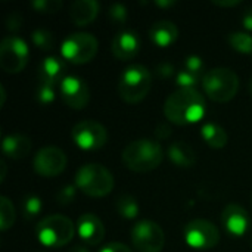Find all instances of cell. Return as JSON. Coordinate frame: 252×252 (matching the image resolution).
<instances>
[{"label": "cell", "instance_id": "22", "mask_svg": "<svg viewBox=\"0 0 252 252\" xmlns=\"http://www.w3.org/2000/svg\"><path fill=\"white\" fill-rule=\"evenodd\" d=\"M201 136L204 142L214 149H221L227 145V133L223 127L216 123H207L201 128Z\"/></svg>", "mask_w": 252, "mask_h": 252}, {"label": "cell", "instance_id": "38", "mask_svg": "<svg viewBox=\"0 0 252 252\" xmlns=\"http://www.w3.org/2000/svg\"><path fill=\"white\" fill-rule=\"evenodd\" d=\"M242 24L247 30L252 31V9H248L245 13H244V18H242Z\"/></svg>", "mask_w": 252, "mask_h": 252}, {"label": "cell", "instance_id": "37", "mask_svg": "<svg viewBox=\"0 0 252 252\" xmlns=\"http://www.w3.org/2000/svg\"><path fill=\"white\" fill-rule=\"evenodd\" d=\"M173 72H174V68H173L171 63H161V65L157 68V74H158L161 78H168Z\"/></svg>", "mask_w": 252, "mask_h": 252}, {"label": "cell", "instance_id": "12", "mask_svg": "<svg viewBox=\"0 0 252 252\" xmlns=\"http://www.w3.org/2000/svg\"><path fill=\"white\" fill-rule=\"evenodd\" d=\"M34 171L41 177H55L66 167V155L56 146H46L40 149L32 159Z\"/></svg>", "mask_w": 252, "mask_h": 252}, {"label": "cell", "instance_id": "25", "mask_svg": "<svg viewBox=\"0 0 252 252\" xmlns=\"http://www.w3.org/2000/svg\"><path fill=\"white\" fill-rule=\"evenodd\" d=\"M229 44L241 53H252V37L247 32H232L229 35Z\"/></svg>", "mask_w": 252, "mask_h": 252}, {"label": "cell", "instance_id": "13", "mask_svg": "<svg viewBox=\"0 0 252 252\" xmlns=\"http://www.w3.org/2000/svg\"><path fill=\"white\" fill-rule=\"evenodd\" d=\"M59 94L65 105L72 109H84L90 100V90L84 80L75 75H66L59 84Z\"/></svg>", "mask_w": 252, "mask_h": 252}, {"label": "cell", "instance_id": "21", "mask_svg": "<svg viewBox=\"0 0 252 252\" xmlns=\"http://www.w3.org/2000/svg\"><path fill=\"white\" fill-rule=\"evenodd\" d=\"M168 158L171 162L180 168H190L196 162V154L193 148L182 140L174 142L168 148Z\"/></svg>", "mask_w": 252, "mask_h": 252}, {"label": "cell", "instance_id": "18", "mask_svg": "<svg viewBox=\"0 0 252 252\" xmlns=\"http://www.w3.org/2000/svg\"><path fill=\"white\" fill-rule=\"evenodd\" d=\"M99 9L100 6L96 0H77L69 9V16L77 27H84L96 19Z\"/></svg>", "mask_w": 252, "mask_h": 252}, {"label": "cell", "instance_id": "23", "mask_svg": "<svg viewBox=\"0 0 252 252\" xmlns=\"http://www.w3.org/2000/svg\"><path fill=\"white\" fill-rule=\"evenodd\" d=\"M115 207H117L118 214H120L121 217H124V219H128V220L136 219L137 214H139V204H137V201H136L133 196H130V195H121V196L117 199Z\"/></svg>", "mask_w": 252, "mask_h": 252}, {"label": "cell", "instance_id": "36", "mask_svg": "<svg viewBox=\"0 0 252 252\" xmlns=\"http://www.w3.org/2000/svg\"><path fill=\"white\" fill-rule=\"evenodd\" d=\"M170 134H171V127H170L168 124L159 123V124L157 126V128H155V136H157V139L164 140V139H168Z\"/></svg>", "mask_w": 252, "mask_h": 252}, {"label": "cell", "instance_id": "10", "mask_svg": "<svg viewBox=\"0 0 252 252\" xmlns=\"http://www.w3.org/2000/svg\"><path fill=\"white\" fill-rule=\"evenodd\" d=\"M71 137L80 149L96 151L105 146V143L108 142V131L97 121L84 120L74 126Z\"/></svg>", "mask_w": 252, "mask_h": 252}, {"label": "cell", "instance_id": "5", "mask_svg": "<svg viewBox=\"0 0 252 252\" xmlns=\"http://www.w3.org/2000/svg\"><path fill=\"white\" fill-rule=\"evenodd\" d=\"M202 87L207 96L219 103L232 100L239 89V77L229 68H214L204 74Z\"/></svg>", "mask_w": 252, "mask_h": 252}, {"label": "cell", "instance_id": "14", "mask_svg": "<svg viewBox=\"0 0 252 252\" xmlns=\"http://www.w3.org/2000/svg\"><path fill=\"white\" fill-rule=\"evenodd\" d=\"M221 224L230 236L242 238L250 230L251 219L241 205L229 204L221 213Z\"/></svg>", "mask_w": 252, "mask_h": 252}, {"label": "cell", "instance_id": "19", "mask_svg": "<svg viewBox=\"0 0 252 252\" xmlns=\"http://www.w3.org/2000/svg\"><path fill=\"white\" fill-rule=\"evenodd\" d=\"M1 149H3L4 157H7V158H10V159H22L31 151V140H30L28 136L21 134V133L9 134V136H6L3 139Z\"/></svg>", "mask_w": 252, "mask_h": 252}, {"label": "cell", "instance_id": "1", "mask_svg": "<svg viewBox=\"0 0 252 252\" xmlns=\"http://www.w3.org/2000/svg\"><path fill=\"white\" fill-rule=\"evenodd\" d=\"M205 108V99L196 89H179L167 97L164 115L173 124L188 126L201 121Z\"/></svg>", "mask_w": 252, "mask_h": 252}, {"label": "cell", "instance_id": "29", "mask_svg": "<svg viewBox=\"0 0 252 252\" xmlns=\"http://www.w3.org/2000/svg\"><path fill=\"white\" fill-rule=\"evenodd\" d=\"M199 78H201L199 75L192 74V72H189L188 69L183 68L182 71H179V74L176 77V81L180 86V89H195V86L198 84Z\"/></svg>", "mask_w": 252, "mask_h": 252}, {"label": "cell", "instance_id": "32", "mask_svg": "<svg viewBox=\"0 0 252 252\" xmlns=\"http://www.w3.org/2000/svg\"><path fill=\"white\" fill-rule=\"evenodd\" d=\"M75 188L74 186H65V188H62L58 193H56V201H58V204H61V205H69V204H72L74 202V199H75Z\"/></svg>", "mask_w": 252, "mask_h": 252}, {"label": "cell", "instance_id": "33", "mask_svg": "<svg viewBox=\"0 0 252 252\" xmlns=\"http://www.w3.org/2000/svg\"><path fill=\"white\" fill-rule=\"evenodd\" d=\"M202 68H204V63H202V59L199 56H188L186 58V61H185V69H188L189 72L196 74V75L201 77Z\"/></svg>", "mask_w": 252, "mask_h": 252}, {"label": "cell", "instance_id": "6", "mask_svg": "<svg viewBox=\"0 0 252 252\" xmlns=\"http://www.w3.org/2000/svg\"><path fill=\"white\" fill-rule=\"evenodd\" d=\"M35 233L41 245L47 248H62L74 238V224L65 216L52 214L38 221Z\"/></svg>", "mask_w": 252, "mask_h": 252}, {"label": "cell", "instance_id": "11", "mask_svg": "<svg viewBox=\"0 0 252 252\" xmlns=\"http://www.w3.org/2000/svg\"><path fill=\"white\" fill-rule=\"evenodd\" d=\"M185 241L190 248L205 251L220 242V232L208 220H193L185 227Z\"/></svg>", "mask_w": 252, "mask_h": 252}, {"label": "cell", "instance_id": "35", "mask_svg": "<svg viewBox=\"0 0 252 252\" xmlns=\"http://www.w3.org/2000/svg\"><path fill=\"white\" fill-rule=\"evenodd\" d=\"M100 252H133V250L121 242H111L106 247H103Z\"/></svg>", "mask_w": 252, "mask_h": 252}, {"label": "cell", "instance_id": "3", "mask_svg": "<svg viewBox=\"0 0 252 252\" xmlns=\"http://www.w3.org/2000/svg\"><path fill=\"white\" fill-rule=\"evenodd\" d=\"M152 87V74L143 65H130L118 80L120 97L127 103L142 102Z\"/></svg>", "mask_w": 252, "mask_h": 252}, {"label": "cell", "instance_id": "8", "mask_svg": "<svg viewBox=\"0 0 252 252\" xmlns=\"http://www.w3.org/2000/svg\"><path fill=\"white\" fill-rule=\"evenodd\" d=\"M28 56V46L19 37L10 35L0 43V66L7 74L21 72L27 66Z\"/></svg>", "mask_w": 252, "mask_h": 252}, {"label": "cell", "instance_id": "2", "mask_svg": "<svg viewBox=\"0 0 252 252\" xmlns=\"http://www.w3.org/2000/svg\"><path fill=\"white\" fill-rule=\"evenodd\" d=\"M164 151L161 145L151 139H139L126 146L123 151L124 165L136 173H148L161 165Z\"/></svg>", "mask_w": 252, "mask_h": 252}, {"label": "cell", "instance_id": "31", "mask_svg": "<svg viewBox=\"0 0 252 252\" xmlns=\"http://www.w3.org/2000/svg\"><path fill=\"white\" fill-rule=\"evenodd\" d=\"M108 13H109L111 21H112L114 24H117V25H124L126 21H127V18H128L126 6L121 4V3H114V4L109 7V12H108Z\"/></svg>", "mask_w": 252, "mask_h": 252}, {"label": "cell", "instance_id": "28", "mask_svg": "<svg viewBox=\"0 0 252 252\" xmlns=\"http://www.w3.org/2000/svg\"><path fill=\"white\" fill-rule=\"evenodd\" d=\"M31 6L41 13H56L62 9V1L61 0H35L31 3Z\"/></svg>", "mask_w": 252, "mask_h": 252}, {"label": "cell", "instance_id": "24", "mask_svg": "<svg viewBox=\"0 0 252 252\" xmlns=\"http://www.w3.org/2000/svg\"><path fill=\"white\" fill-rule=\"evenodd\" d=\"M16 213L13 204L9 201V198L1 196L0 198V229L1 232L9 230L15 224Z\"/></svg>", "mask_w": 252, "mask_h": 252}, {"label": "cell", "instance_id": "41", "mask_svg": "<svg viewBox=\"0 0 252 252\" xmlns=\"http://www.w3.org/2000/svg\"><path fill=\"white\" fill-rule=\"evenodd\" d=\"M157 4L161 7H170V6L176 4V1H157Z\"/></svg>", "mask_w": 252, "mask_h": 252}, {"label": "cell", "instance_id": "7", "mask_svg": "<svg viewBox=\"0 0 252 252\" xmlns=\"http://www.w3.org/2000/svg\"><path fill=\"white\" fill-rule=\"evenodd\" d=\"M97 38L89 32H75L68 35L61 47L62 56L71 63L81 65L90 62L97 53Z\"/></svg>", "mask_w": 252, "mask_h": 252}, {"label": "cell", "instance_id": "34", "mask_svg": "<svg viewBox=\"0 0 252 252\" xmlns=\"http://www.w3.org/2000/svg\"><path fill=\"white\" fill-rule=\"evenodd\" d=\"M21 24H22V16L19 13L9 15V18L6 21V27H7L9 31H18L21 28Z\"/></svg>", "mask_w": 252, "mask_h": 252}, {"label": "cell", "instance_id": "16", "mask_svg": "<svg viewBox=\"0 0 252 252\" xmlns=\"http://www.w3.org/2000/svg\"><path fill=\"white\" fill-rule=\"evenodd\" d=\"M140 49V40L133 31L118 32L112 40V53L121 61L131 59L137 55Z\"/></svg>", "mask_w": 252, "mask_h": 252}, {"label": "cell", "instance_id": "30", "mask_svg": "<svg viewBox=\"0 0 252 252\" xmlns=\"http://www.w3.org/2000/svg\"><path fill=\"white\" fill-rule=\"evenodd\" d=\"M35 99L40 105H50L55 100V87L40 83L35 90Z\"/></svg>", "mask_w": 252, "mask_h": 252}, {"label": "cell", "instance_id": "39", "mask_svg": "<svg viewBox=\"0 0 252 252\" xmlns=\"http://www.w3.org/2000/svg\"><path fill=\"white\" fill-rule=\"evenodd\" d=\"M214 4H217V6H221V7H232V6H238L241 1H238V0H232V1H213Z\"/></svg>", "mask_w": 252, "mask_h": 252}, {"label": "cell", "instance_id": "15", "mask_svg": "<svg viewBox=\"0 0 252 252\" xmlns=\"http://www.w3.org/2000/svg\"><path fill=\"white\" fill-rule=\"evenodd\" d=\"M77 232L83 242L87 245H99L105 238V226L94 214H83L77 221Z\"/></svg>", "mask_w": 252, "mask_h": 252}, {"label": "cell", "instance_id": "17", "mask_svg": "<svg viewBox=\"0 0 252 252\" xmlns=\"http://www.w3.org/2000/svg\"><path fill=\"white\" fill-rule=\"evenodd\" d=\"M63 74H65V63L55 56H49L40 63L38 80L41 84L56 87L58 84H61L63 81V78H65Z\"/></svg>", "mask_w": 252, "mask_h": 252}, {"label": "cell", "instance_id": "9", "mask_svg": "<svg viewBox=\"0 0 252 252\" xmlns=\"http://www.w3.org/2000/svg\"><path fill=\"white\" fill-rule=\"evenodd\" d=\"M131 242L137 252H161L165 245V235L155 221L142 220L131 229Z\"/></svg>", "mask_w": 252, "mask_h": 252}, {"label": "cell", "instance_id": "26", "mask_svg": "<svg viewBox=\"0 0 252 252\" xmlns=\"http://www.w3.org/2000/svg\"><path fill=\"white\" fill-rule=\"evenodd\" d=\"M31 40L41 50H50L53 47V35H52V32L49 30L38 28V30L32 31Z\"/></svg>", "mask_w": 252, "mask_h": 252}, {"label": "cell", "instance_id": "40", "mask_svg": "<svg viewBox=\"0 0 252 252\" xmlns=\"http://www.w3.org/2000/svg\"><path fill=\"white\" fill-rule=\"evenodd\" d=\"M69 252H90L87 248H84V247H80V245H75V247H72Z\"/></svg>", "mask_w": 252, "mask_h": 252}, {"label": "cell", "instance_id": "42", "mask_svg": "<svg viewBox=\"0 0 252 252\" xmlns=\"http://www.w3.org/2000/svg\"><path fill=\"white\" fill-rule=\"evenodd\" d=\"M248 90H250V94L252 96V78L250 80V83H248Z\"/></svg>", "mask_w": 252, "mask_h": 252}, {"label": "cell", "instance_id": "20", "mask_svg": "<svg viewBox=\"0 0 252 252\" xmlns=\"http://www.w3.org/2000/svg\"><path fill=\"white\" fill-rule=\"evenodd\" d=\"M149 37L158 47H168L179 38V28L171 21H158L151 27Z\"/></svg>", "mask_w": 252, "mask_h": 252}, {"label": "cell", "instance_id": "4", "mask_svg": "<svg viewBox=\"0 0 252 252\" xmlns=\"http://www.w3.org/2000/svg\"><path fill=\"white\" fill-rule=\"evenodd\" d=\"M75 188L92 198H103L114 189V177L100 164H86L75 174Z\"/></svg>", "mask_w": 252, "mask_h": 252}, {"label": "cell", "instance_id": "27", "mask_svg": "<svg viewBox=\"0 0 252 252\" xmlns=\"http://www.w3.org/2000/svg\"><path fill=\"white\" fill-rule=\"evenodd\" d=\"M21 208H22V216L27 220H32L41 211V201L38 196H27L24 199Z\"/></svg>", "mask_w": 252, "mask_h": 252}]
</instances>
